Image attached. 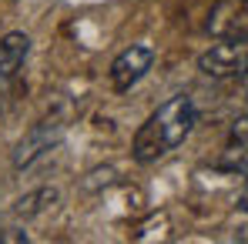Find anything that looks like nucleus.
<instances>
[{
	"label": "nucleus",
	"instance_id": "nucleus-10",
	"mask_svg": "<svg viewBox=\"0 0 248 244\" xmlns=\"http://www.w3.org/2000/svg\"><path fill=\"white\" fill-rule=\"evenodd\" d=\"M0 241H31L27 238V231H20V228H7V231H0Z\"/></svg>",
	"mask_w": 248,
	"mask_h": 244
},
{
	"label": "nucleus",
	"instance_id": "nucleus-9",
	"mask_svg": "<svg viewBox=\"0 0 248 244\" xmlns=\"http://www.w3.org/2000/svg\"><path fill=\"white\" fill-rule=\"evenodd\" d=\"M228 144H238V147H248V114L238 117L228 130Z\"/></svg>",
	"mask_w": 248,
	"mask_h": 244
},
{
	"label": "nucleus",
	"instance_id": "nucleus-3",
	"mask_svg": "<svg viewBox=\"0 0 248 244\" xmlns=\"http://www.w3.org/2000/svg\"><path fill=\"white\" fill-rule=\"evenodd\" d=\"M155 64V50L148 43H131L127 50H121L114 60H111V71H108V81L118 94H127L134 84H141V77L151 71Z\"/></svg>",
	"mask_w": 248,
	"mask_h": 244
},
{
	"label": "nucleus",
	"instance_id": "nucleus-4",
	"mask_svg": "<svg viewBox=\"0 0 248 244\" xmlns=\"http://www.w3.org/2000/svg\"><path fill=\"white\" fill-rule=\"evenodd\" d=\"M61 137H64V124L61 121H41L34 124L20 141H17V147H14V154H10V164L20 171V167H31L34 161H41L47 151H54L57 144H61Z\"/></svg>",
	"mask_w": 248,
	"mask_h": 244
},
{
	"label": "nucleus",
	"instance_id": "nucleus-6",
	"mask_svg": "<svg viewBox=\"0 0 248 244\" xmlns=\"http://www.w3.org/2000/svg\"><path fill=\"white\" fill-rule=\"evenodd\" d=\"M27 54H31V37L24 30H14V34H7L0 41V84L17 77V71L24 67Z\"/></svg>",
	"mask_w": 248,
	"mask_h": 244
},
{
	"label": "nucleus",
	"instance_id": "nucleus-11",
	"mask_svg": "<svg viewBox=\"0 0 248 244\" xmlns=\"http://www.w3.org/2000/svg\"><path fill=\"white\" fill-rule=\"evenodd\" d=\"M238 211H242V214H248V191L238 198Z\"/></svg>",
	"mask_w": 248,
	"mask_h": 244
},
{
	"label": "nucleus",
	"instance_id": "nucleus-5",
	"mask_svg": "<svg viewBox=\"0 0 248 244\" xmlns=\"http://www.w3.org/2000/svg\"><path fill=\"white\" fill-rule=\"evenodd\" d=\"M205 30L215 41H248V0H218Z\"/></svg>",
	"mask_w": 248,
	"mask_h": 244
},
{
	"label": "nucleus",
	"instance_id": "nucleus-2",
	"mask_svg": "<svg viewBox=\"0 0 248 244\" xmlns=\"http://www.w3.org/2000/svg\"><path fill=\"white\" fill-rule=\"evenodd\" d=\"M198 71L215 81L248 77V41H218L198 57Z\"/></svg>",
	"mask_w": 248,
	"mask_h": 244
},
{
	"label": "nucleus",
	"instance_id": "nucleus-1",
	"mask_svg": "<svg viewBox=\"0 0 248 244\" xmlns=\"http://www.w3.org/2000/svg\"><path fill=\"white\" fill-rule=\"evenodd\" d=\"M198 124V107L188 94H174L168 97L158 111L148 114V121L134 130L131 141V158L138 164H155L165 154H171L174 147H181L191 130Z\"/></svg>",
	"mask_w": 248,
	"mask_h": 244
},
{
	"label": "nucleus",
	"instance_id": "nucleus-7",
	"mask_svg": "<svg viewBox=\"0 0 248 244\" xmlns=\"http://www.w3.org/2000/svg\"><path fill=\"white\" fill-rule=\"evenodd\" d=\"M57 201H61V191L57 187H37V191H31V194H24V198L14 201V214L17 217H41Z\"/></svg>",
	"mask_w": 248,
	"mask_h": 244
},
{
	"label": "nucleus",
	"instance_id": "nucleus-8",
	"mask_svg": "<svg viewBox=\"0 0 248 244\" xmlns=\"http://www.w3.org/2000/svg\"><path fill=\"white\" fill-rule=\"evenodd\" d=\"M218 167H221V171H228V174H238V177H245V181H248V147L228 144V151L221 154Z\"/></svg>",
	"mask_w": 248,
	"mask_h": 244
}]
</instances>
